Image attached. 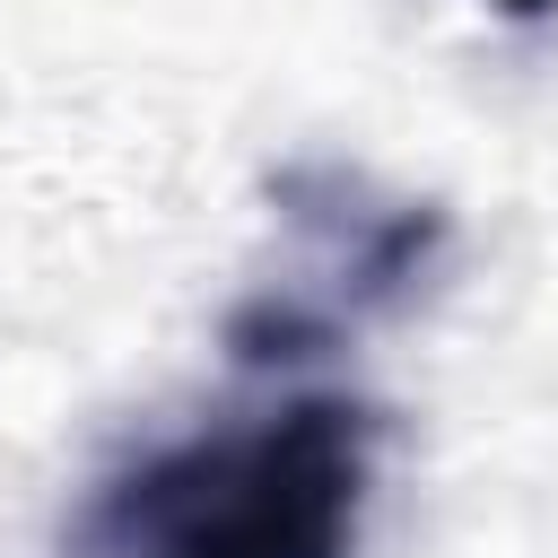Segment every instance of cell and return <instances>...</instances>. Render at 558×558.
I'll return each mask as SVG.
<instances>
[{
    "mask_svg": "<svg viewBox=\"0 0 558 558\" xmlns=\"http://www.w3.org/2000/svg\"><path fill=\"white\" fill-rule=\"evenodd\" d=\"M375 488V418L357 401H296L113 471L70 558H349Z\"/></svg>",
    "mask_w": 558,
    "mask_h": 558,
    "instance_id": "cell-1",
    "label": "cell"
},
{
    "mask_svg": "<svg viewBox=\"0 0 558 558\" xmlns=\"http://www.w3.org/2000/svg\"><path fill=\"white\" fill-rule=\"evenodd\" d=\"M497 9H506V17H549L558 0H497Z\"/></svg>",
    "mask_w": 558,
    "mask_h": 558,
    "instance_id": "cell-2",
    "label": "cell"
}]
</instances>
